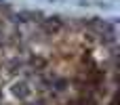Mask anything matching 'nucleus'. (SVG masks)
<instances>
[{
    "instance_id": "nucleus-1",
    "label": "nucleus",
    "mask_w": 120,
    "mask_h": 105,
    "mask_svg": "<svg viewBox=\"0 0 120 105\" xmlns=\"http://www.w3.org/2000/svg\"><path fill=\"white\" fill-rule=\"evenodd\" d=\"M13 95H15L17 99H27V97L32 95V88H30V84H27L25 80H19V82L13 84Z\"/></svg>"
},
{
    "instance_id": "nucleus-2",
    "label": "nucleus",
    "mask_w": 120,
    "mask_h": 105,
    "mask_svg": "<svg viewBox=\"0 0 120 105\" xmlns=\"http://www.w3.org/2000/svg\"><path fill=\"white\" fill-rule=\"evenodd\" d=\"M42 27H44L46 34H57V32L63 27V21H61L59 17H49V19L42 21Z\"/></svg>"
},
{
    "instance_id": "nucleus-3",
    "label": "nucleus",
    "mask_w": 120,
    "mask_h": 105,
    "mask_svg": "<svg viewBox=\"0 0 120 105\" xmlns=\"http://www.w3.org/2000/svg\"><path fill=\"white\" fill-rule=\"evenodd\" d=\"M78 105H97V101H95L93 97H82V99L78 101Z\"/></svg>"
},
{
    "instance_id": "nucleus-4",
    "label": "nucleus",
    "mask_w": 120,
    "mask_h": 105,
    "mask_svg": "<svg viewBox=\"0 0 120 105\" xmlns=\"http://www.w3.org/2000/svg\"><path fill=\"white\" fill-rule=\"evenodd\" d=\"M32 105H44V103H42V101H38V103H32Z\"/></svg>"
},
{
    "instance_id": "nucleus-5",
    "label": "nucleus",
    "mask_w": 120,
    "mask_h": 105,
    "mask_svg": "<svg viewBox=\"0 0 120 105\" xmlns=\"http://www.w3.org/2000/svg\"><path fill=\"white\" fill-rule=\"evenodd\" d=\"M110 105H118V103H116V99H114V101H112V103H110Z\"/></svg>"
},
{
    "instance_id": "nucleus-6",
    "label": "nucleus",
    "mask_w": 120,
    "mask_h": 105,
    "mask_svg": "<svg viewBox=\"0 0 120 105\" xmlns=\"http://www.w3.org/2000/svg\"><path fill=\"white\" fill-rule=\"evenodd\" d=\"M0 2H2V0H0Z\"/></svg>"
}]
</instances>
